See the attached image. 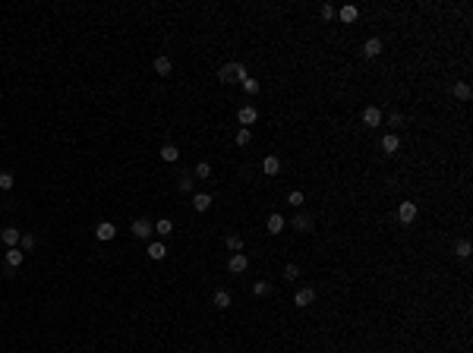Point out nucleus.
<instances>
[{"label": "nucleus", "instance_id": "nucleus-1", "mask_svg": "<svg viewBox=\"0 0 473 353\" xmlns=\"http://www.w3.org/2000/svg\"><path fill=\"white\" fill-rule=\"evenodd\" d=\"M246 76H250V73H246L243 63H224V66L218 69V79L224 82V85H227V82H243Z\"/></svg>", "mask_w": 473, "mask_h": 353}, {"label": "nucleus", "instance_id": "nucleus-2", "mask_svg": "<svg viewBox=\"0 0 473 353\" xmlns=\"http://www.w3.org/2000/svg\"><path fill=\"white\" fill-rule=\"evenodd\" d=\"M382 120H385V114L375 108V104H369V108H363V123L369 126V129H375V126H382Z\"/></svg>", "mask_w": 473, "mask_h": 353}, {"label": "nucleus", "instance_id": "nucleus-3", "mask_svg": "<svg viewBox=\"0 0 473 353\" xmlns=\"http://www.w3.org/2000/svg\"><path fill=\"white\" fill-rule=\"evenodd\" d=\"M236 120H240V126H243V129H250V126L259 120V111L253 108V104H246V108L236 111Z\"/></svg>", "mask_w": 473, "mask_h": 353}, {"label": "nucleus", "instance_id": "nucleus-4", "mask_svg": "<svg viewBox=\"0 0 473 353\" xmlns=\"http://www.w3.org/2000/svg\"><path fill=\"white\" fill-rule=\"evenodd\" d=\"M151 230H155V224H151L148 218H136L133 221V233L139 240H151Z\"/></svg>", "mask_w": 473, "mask_h": 353}, {"label": "nucleus", "instance_id": "nucleus-5", "mask_svg": "<svg viewBox=\"0 0 473 353\" xmlns=\"http://www.w3.org/2000/svg\"><path fill=\"white\" fill-rule=\"evenodd\" d=\"M312 300H316V290H312V287H300L297 293H293V303H297L300 309H306V306H312Z\"/></svg>", "mask_w": 473, "mask_h": 353}, {"label": "nucleus", "instance_id": "nucleus-6", "mask_svg": "<svg viewBox=\"0 0 473 353\" xmlns=\"http://www.w3.org/2000/svg\"><path fill=\"white\" fill-rule=\"evenodd\" d=\"M227 268L233 275H240V272H246V268H250V258H246L243 252H233L230 258H227Z\"/></svg>", "mask_w": 473, "mask_h": 353}, {"label": "nucleus", "instance_id": "nucleus-7", "mask_svg": "<svg viewBox=\"0 0 473 353\" xmlns=\"http://www.w3.org/2000/svg\"><path fill=\"white\" fill-rule=\"evenodd\" d=\"M398 218L404 221V224H413V221H417V202H401Z\"/></svg>", "mask_w": 473, "mask_h": 353}, {"label": "nucleus", "instance_id": "nucleus-8", "mask_svg": "<svg viewBox=\"0 0 473 353\" xmlns=\"http://www.w3.org/2000/svg\"><path fill=\"white\" fill-rule=\"evenodd\" d=\"M95 237H98L101 243H108V240H114V237H117V227L111 224V221H101V224L95 227Z\"/></svg>", "mask_w": 473, "mask_h": 353}, {"label": "nucleus", "instance_id": "nucleus-9", "mask_svg": "<svg viewBox=\"0 0 473 353\" xmlns=\"http://www.w3.org/2000/svg\"><path fill=\"white\" fill-rule=\"evenodd\" d=\"M382 48H385L382 38H366V44H363V57H369V60H372V57L382 54Z\"/></svg>", "mask_w": 473, "mask_h": 353}, {"label": "nucleus", "instance_id": "nucleus-10", "mask_svg": "<svg viewBox=\"0 0 473 353\" xmlns=\"http://www.w3.org/2000/svg\"><path fill=\"white\" fill-rule=\"evenodd\" d=\"M398 148H401V136H398V133L382 136V151H385V155H395Z\"/></svg>", "mask_w": 473, "mask_h": 353}, {"label": "nucleus", "instance_id": "nucleus-11", "mask_svg": "<svg viewBox=\"0 0 473 353\" xmlns=\"http://www.w3.org/2000/svg\"><path fill=\"white\" fill-rule=\"evenodd\" d=\"M451 95H454L457 101H470V98H473V89L467 85V82H454V85H451Z\"/></svg>", "mask_w": 473, "mask_h": 353}, {"label": "nucleus", "instance_id": "nucleus-12", "mask_svg": "<svg viewBox=\"0 0 473 353\" xmlns=\"http://www.w3.org/2000/svg\"><path fill=\"white\" fill-rule=\"evenodd\" d=\"M145 252H148L151 262H161V258H168V246H164V243H148Z\"/></svg>", "mask_w": 473, "mask_h": 353}, {"label": "nucleus", "instance_id": "nucleus-13", "mask_svg": "<svg viewBox=\"0 0 473 353\" xmlns=\"http://www.w3.org/2000/svg\"><path fill=\"white\" fill-rule=\"evenodd\" d=\"M19 237H22V233L16 227H4V230H0V240H4V246H10V249L19 243Z\"/></svg>", "mask_w": 473, "mask_h": 353}, {"label": "nucleus", "instance_id": "nucleus-14", "mask_svg": "<svg viewBox=\"0 0 473 353\" xmlns=\"http://www.w3.org/2000/svg\"><path fill=\"white\" fill-rule=\"evenodd\" d=\"M284 224H287V221H284V218L278 215V211H275V215H268L265 230H268V233H281V230H284Z\"/></svg>", "mask_w": 473, "mask_h": 353}, {"label": "nucleus", "instance_id": "nucleus-15", "mask_svg": "<svg viewBox=\"0 0 473 353\" xmlns=\"http://www.w3.org/2000/svg\"><path fill=\"white\" fill-rule=\"evenodd\" d=\"M22 258H26V252H22L19 246H13V249H7V265H10V268H19V265H22Z\"/></svg>", "mask_w": 473, "mask_h": 353}, {"label": "nucleus", "instance_id": "nucleus-16", "mask_svg": "<svg viewBox=\"0 0 473 353\" xmlns=\"http://www.w3.org/2000/svg\"><path fill=\"white\" fill-rule=\"evenodd\" d=\"M193 208H196V211H208V208H211V196H208V193H196V196H193Z\"/></svg>", "mask_w": 473, "mask_h": 353}, {"label": "nucleus", "instance_id": "nucleus-17", "mask_svg": "<svg viewBox=\"0 0 473 353\" xmlns=\"http://www.w3.org/2000/svg\"><path fill=\"white\" fill-rule=\"evenodd\" d=\"M171 69H174L171 57H155V73L158 76H171Z\"/></svg>", "mask_w": 473, "mask_h": 353}, {"label": "nucleus", "instance_id": "nucleus-18", "mask_svg": "<svg viewBox=\"0 0 473 353\" xmlns=\"http://www.w3.org/2000/svg\"><path fill=\"white\" fill-rule=\"evenodd\" d=\"M293 230L309 233V230H312V218H309V215H297V218H293Z\"/></svg>", "mask_w": 473, "mask_h": 353}, {"label": "nucleus", "instance_id": "nucleus-19", "mask_svg": "<svg viewBox=\"0 0 473 353\" xmlns=\"http://www.w3.org/2000/svg\"><path fill=\"white\" fill-rule=\"evenodd\" d=\"M262 170H265L268 176H275V173L281 170V161H278V155H268V158L262 161Z\"/></svg>", "mask_w": 473, "mask_h": 353}, {"label": "nucleus", "instance_id": "nucleus-20", "mask_svg": "<svg viewBox=\"0 0 473 353\" xmlns=\"http://www.w3.org/2000/svg\"><path fill=\"white\" fill-rule=\"evenodd\" d=\"M35 246H38V237H35V233H22V237H19V249L22 252H32Z\"/></svg>", "mask_w": 473, "mask_h": 353}, {"label": "nucleus", "instance_id": "nucleus-21", "mask_svg": "<svg viewBox=\"0 0 473 353\" xmlns=\"http://www.w3.org/2000/svg\"><path fill=\"white\" fill-rule=\"evenodd\" d=\"M341 22H357V16H360V10L353 7V4H347V7H341Z\"/></svg>", "mask_w": 473, "mask_h": 353}, {"label": "nucleus", "instance_id": "nucleus-22", "mask_svg": "<svg viewBox=\"0 0 473 353\" xmlns=\"http://www.w3.org/2000/svg\"><path fill=\"white\" fill-rule=\"evenodd\" d=\"M155 233H158V237H171V233H174V221L171 218H161L158 224H155Z\"/></svg>", "mask_w": 473, "mask_h": 353}, {"label": "nucleus", "instance_id": "nucleus-23", "mask_svg": "<svg viewBox=\"0 0 473 353\" xmlns=\"http://www.w3.org/2000/svg\"><path fill=\"white\" fill-rule=\"evenodd\" d=\"M211 303H215L218 309H227V306H230V293H227V290H215V297H211Z\"/></svg>", "mask_w": 473, "mask_h": 353}, {"label": "nucleus", "instance_id": "nucleus-24", "mask_svg": "<svg viewBox=\"0 0 473 353\" xmlns=\"http://www.w3.org/2000/svg\"><path fill=\"white\" fill-rule=\"evenodd\" d=\"M193 176H199V180H211V164H208V161H199L196 170H193Z\"/></svg>", "mask_w": 473, "mask_h": 353}, {"label": "nucleus", "instance_id": "nucleus-25", "mask_svg": "<svg viewBox=\"0 0 473 353\" xmlns=\"http://www.w3.org/2000/svg\"><path fill=\"white\" fill-rule=\"evenodd\" d=\"M224 243H227L230 252H240L243 249V237H240V233H227V240H224Z\"/></svg>", "mask_w": 473, "mask_h": 353}, {"label": "nucleus", "instance_id": "nucleus-26", "mask_svg": "<svg viewBox=\"0 0 473 353\" xmlns=\"http://www.w3.org/2000/svg\"><path fill=\"white\" fill-rule=\"evenodd\" d=\"M193 180H196L193 173H180V180H177V186H180V193H193Z\"/></svg>", "mask_w": 473, "mask_h": 353}, {"label": "nucleus", "instance_id": "nucleus-27", "mask_svg": "<svg viewBox=\"0 0 473 353\" xmlns=\"http://www.w3.org/2000/svg\"><path fill=\"white\" fill-rule=\"evenodd\" d=\"M161 158L164 161H177V158H180V151H177V145L168 142V145H161Z\"/></svg>", "mask_w": 473, "mask_h": 353}, {"label": "nucleus", "instance_id": "nucleus-28", "mask_svg": "<svg viewBox=\"0 0 473 353\" xmlns=\"http://www.w3.org/2000/svg\"><path fill=\"white\" fill-rule=\"evenodd\" d=\"M284 281H290V284H293V281H300V265L290 262L287 268H284Z\"/></svg>", "mask_w": 473, "mask_h": 353}, {"label": "nucleus", "instance_id": "nucleus-29", "mask_svg": "<svg viewBox=\"0 0 473 353\" xmlns=\"http://www.w3.org/2000/svg\"><path fill=\"white\" fill-rule=\"evenodd\" d=\"M233 142H236V145H250V142H253V129H240V133L233 136Z\"/></svg>", "mask_w": 473, "mask_h": 353}, {"label": "nucleus", "instance_id": "nucleus-30", "mask_svg": "<svg viewBox=\"0 0 473 353\" xmlns=\"http://www.w3.org/2000/svg\"><path fill=\"white\" fill-rule=\"evenodd\" d=\"M253 293H256V297H268V293H271V284H268V281H256V284H253Z\"/></svg>", "mask_w": 473, "mask_h": 353}, {"label": "nucleus", "instance_id": "nucleus-31", "mask_svg": "<svg viewBox=\"0 0 473 353\" xmlns=\"http://www.w3.org/2000/svg\"><path fill=\"white\" fill-rule=\"evenodd\" d=\"M240 85H243L246 95H256V92H259V79H250V76H246V79L240 82Z\"/></svg>", "mask_w": 473, "mask_h": 353}, {"label": "nucleus", "instance_id": "nucleus-32", "mask_svg": "<svg viewBox=\"0 0 473 353\" xmlns=\"http://www.w3.org/2000/svg\"><path fill=\"white\" fill-rule=\"evenodd\" d=\"M454 255H457V258H470V243L460 240V243L454 246Z\"/></svg>", "mask_w": 473, "mask_h": 353}, {"label": "nucleus", "instance_id": "nucleus-33", "mask_svg": "<svg viewBox=\"0 0 473 353\" xmlns=\"http://www.w3.org/2000/svg\"><path fill=\"white\" fill-rule=\"evenodd\" d=\"M13 183H16V180H13V173H10V170L0 173V190H13Z\"/></svg>", "mask_w": 473, "mask_h": 353}, {"label": "nucleus", "instance_id": "nucleus-34", "mask_svg": "<svg viewBox=\"0 0 473 353\" xmlns=\"http://www.w3.org/2000/svg\"><path fill=\"white\" fill-rule=\"evenodd\" d=\"M388 123H391V126H404V114H401V111H391V114H388Z\"/></svg>", "mask_w": 473, "mask_h": 353}, {"label": "nucleus", "instance_id": "nucleus-35", "mask_svg": "<svg viewBox=\"0 0 473 353\" xmlns=\"http://www.w3.org/2000/svg\"><path fill=\"white\" fill-rule=\"evenodd\" d=\"M287 202H290L293 208H300V205H303V193H300V190H293V193L287 196Z\"/></svg>", "mask_w": 473, "mask_h": 353}, {"label": "nucleus", "instance_id": "nucleus-36", "mask_svg": "<svg viewBox=\"0 0 473 353\" xmlns=\"http://www.w3.org/2000/svg\"><path fill=\"white\" fill-rule=\"evenodd\" d=\"M319 13H322V19H328V22H331V19H335V7H331V4H325L322 10H319Z\"/></svg>", "mask_w": 473, "mask_h": 353}]
</instances>
